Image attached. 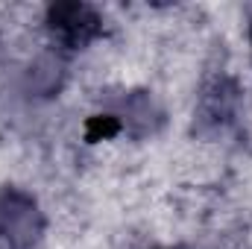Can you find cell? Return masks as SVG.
Returning a JSON list of instances; mask_svg holds the SVG:
<instances>
[{"mask_svg": "<svg viewBox=\"0 0 252 249\" xmlns=\"http://www.w3.org/2000/svg\"><path fill=\"white\" fill-rule=\"evenodd\" d=\"M47 21H50V30L59 35V41H64L67 47L88 44L100 30V18L82 3H59V6H53Z\"/></svg>", "mask_w": 252, "mask_h": 249, "instance_id": "1", "label": "cell"}]
</instances>
